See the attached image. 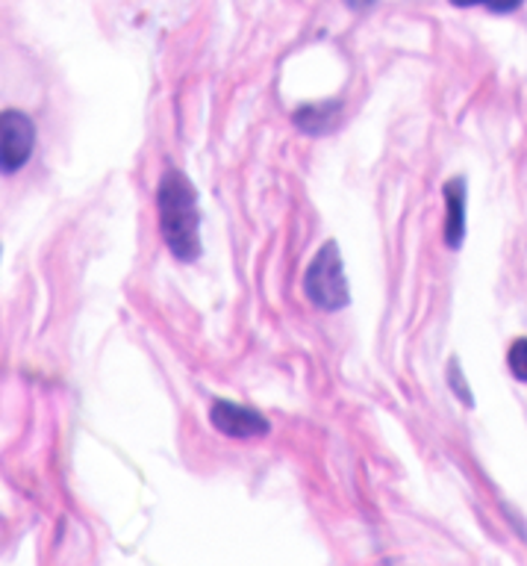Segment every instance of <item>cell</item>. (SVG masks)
Listing matches in <instances>:
<instances>
[{"label":"cell","instance_id":"obj_1","mask_svg":"<svg viewBox=\"0 0 527 566\" xmlns=\"http://www.w3.org/2000/svg\"><path fill=\"white\" fill-rule=\"evenodd\" d=\"M159 207V230L166 239L168 251L192 263L201 256V212H198V195L189 177L177 168H168L159 180L157 192Z\"/></svg>","mask_w":527,"mask_h":566},{"label":"cell","instance_id":"obj_2","mask_svg":"<svg viewBox=\"0 0 527 566\" xmlns=\"http://www.w3.org/2000/svg\"><path fill=\"white\" fill-rule=\"evenodd\" d=\"M304 290L318 310L334 313V310L348 307L351 292H348V277H345V265L336 242H325L318 248V254L313 256L307 269V277H304Z\"/></svg>","mask_w":527,"mask_h":566},{"label":"cell","instance_id":"obj_3","mask_svg":"<svg viewBox=\"0 0 527 566\" xmlns=\"http://www.w3.org/2000/svg\"><path fill=\"white\" fill-rule=\"evenodd\" d=\"M35 148V124L30 115L18 109H3L0 113V171L15 175L18 168L27 166Z\"/></svg>","mask_w":527,"mask_h":566},{"label":"cell","instance_id":"obj_4","mask_svg":"<svg viewBox=\"0 0 527 566\" xmlns=\"http://www.w3.org/2000/svg\"><path fill=\"white\" fill-rule=\"evenodd\" d=\"M210 422L215 431L236 437V440H251V437L268 433V419L263 413H256L254 407L233 405L228 398H219L210 407Z\"/></svg>","mask_w":527,"mask_h":566},{"label":"cell","instance_id":"obj_5","mask_svg":"<svg viewBox=\"0 0 527 566\" xmlns=\"http://www.w3.org/2000/svg\"><path fill=\"white\" fill-rule=\"evenodd\" d=\"M463 237H466V180L454 177L445 184V242L449 248H460Z\"/></svg>","mask_w":527,"mask_h":566},{"label":"cell","instance_id":"obj_6","mask_svg":"<svg viewBox=\"0 0 527 566\" xmlns=\"http://www.w3.org/2000/svg\"><path fill=\"white\" fill-rule=\"evenodd\" d=\"M336 113H339V104H334V101L301 106L298 113H295V124L304 133H309V136H322V133H327L336 124Z\"/></svg>","mask_w":527,"mask_h":566},{"label":"cell","instance_id":"obj_7","mask_svg":"<svg viewBox=\"0 0 527 566\" xmlns=\"http://www.w3.org/2000/svg\"><path fill=\"white\" fill-rule=\"evenodd\" d=\"M507 363H510V371L516 378L527 380V339H516V343L510 345Z\"/></svg>","mask_w":527,"mask_h":566},{"label":"cell","instance_id":"obj_8","mask_svg":"<svg viewBox=\"0 0 527 566\" xmlns=\"http://www.w3.org/2000/svg\"><path fill=\"white\" fill-rule=\"evenodd\" d=\"M486 7L493 12H513V9L521 7V0H486Z\"/></svg>","mask_w":527,"mask_h":566},{"label":"cell","instance_id":"obj_9","mask_svg":"<svg viewBox=\"0 0 527 566\" xmlns=\"http://www.w3.org/2000/svg\"><path fill=\"white\" fill-rule=\"evenodd\" d=\"M451 375H454V387H457V392L460 396H463V401H466V405H472V396H468L466 392V384H463V378H460V369H457V363H454V366H451Z\"/></svg>","mask_w":527,"mask_h":566},{"label":"cell","instance_id":"obj_10","mask_svg":"<svg viewBox=\"0 0 527 566\" xmlns=\"http://www.w3.org/2000/svg\"><path fill=\"white\" fill-rule=\"evenodd\" d=\"M375 3H378V0H348V7L351 9H369L375 7Z\"/></svg>","mask_w":527,"mask_h":566},{"label":"cell","instance_id":"obj_11","mask_svg":"<svg viewBox=\"0 0 527 566\" xmlns=\"http://www.w3.org/2000/svg\"><path fill=\"white\" fill-rule=\"evenodd\" d=\"M454 7H475V3H486V0H451Z\"/></svg>","mask_w":527,"mask_h":566}]
</instances>
